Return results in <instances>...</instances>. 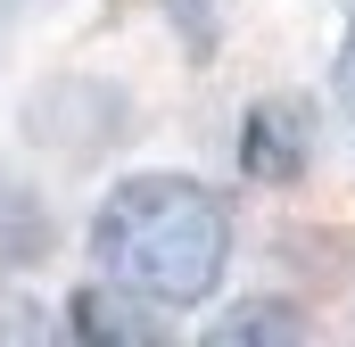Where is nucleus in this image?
I'll use <instances>...</instances> for the list:
<instances>
[{"label": "nucleus", "instance_id": "5", "mask_svg": "<svg viewBox=\"0 0 355 347\" xmlns=\"http://www.w3.org/2000/svg\"><path fill=\"white\" fill-rule=\"evenodd\" d=\"M58 331H67V339H166L174 314H157L149 298H132V289H116V281H91V289H75V306H67Z\"/></svg>", "mask_w": 355, "mask_h": 347}, {"label": "nucleus", "instance_id": "1", "mask_svg": "<svg viewBox=\"0 0 355 347\" xmlns=\"http://www.w3.org/2000/svg\"><path fill=\"white\" fill-rule=\"evenodd\" d=\"M83 248H91V273L149 298L157 314H198L223 298L232 281V207L215 182L182 166H141V174H116L99 190L83 223Z\"/></svg>", "mask_w": 355, "mask_h": 347}, {"label": "nucleus", "instance_id": "6", "mask_svg": "<svg viewBox=\"0 0 355 347\" xmlns=\"http://www.w3.org/2000/svg\"><path fill=\"white\" fill-rule=\"evenodd\" d=\"M207 339L215 347H297V339H314V314L297 298H232L207 323Z\"/></svg>", "mask_w": 355, "mask_h": 347}, {"label": "nucleus", "instance_id": "3", "mask_svg": "<svg viewBox=\"0 0 355 347\" xmlns=\"http://www.w3.org/2000/svg\"><path fill=\"white\" fill-rule=\"evenodd\" d=\"M232 166L265 190H297L314 166V99L297 91H265L248 116H240V141H232Z\"/></svg>", "mask_w": 355, "mask_h": 347}, {"label": "nucleus", "instance_id": "9", "mask_svg": "<svg viewBox=\"0 0 355 347\" xmlns=\"http://www.w3.org/2000/svg\"><path fill=\"white\" fill-rule=\"evenodd\" d=\"M42 331V298H0V339H33Z\"/></svg>", "mask_w": 355, "mask_h": 347}, {"label": "nucleus", "instance_id": "7", "mask_svg": "<svg viewBox=\"0 0 355 347\" xmlns=\"http://www.w3.org/2000/svg\"><path fill=\"white\" fill-rule=\"evenodd\" d=\"M166 17H174V33H182V50L207 67L215 58V0H166Z\"/></svg>", "mask_w": 355, "mask_h": 347}, {"label": "nucleus", "instance_id": "8", "mask_svg": "<svg viewBox=\"0 0 355 347\" xmlns=\"http://www.w3.org/2000/svg\"><path fill=\"white\" fill-rule=\"evenodd\" d=\"M331 99L355 116V8H347V33H339V58H331Z\"/></svg>", "mask_w": 355, "mask_h": 347}, {"label": "nucleus", "instance_id": "4", "mask_svg": "<svg viewBox=\"0 0 355 347\" xmlns=\"http://www.w3.org/2000/svg\"><path fill=\"white\" fill-rule=\"evenodd\" d=\"M50 257H58V207H50L42 174L0 149V281H25Z\"/></svg>", "mask_w": 355, "mask_h": 347}, {"label": "nucleus", "instance_id": "2", "mask_svg": "<svg viewBox=\"0 0 355 347\" xmlns=\"http://www.w3.org/2000/svg\"><path fill=\"white\" fill-rule=\"evenodd\" d=\"M132 133H141V116L116 75H42L25 91V141L58 166H99Z\"/></svg>", "mask_w": 355, "mask_h": 347}]
</instances>
